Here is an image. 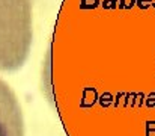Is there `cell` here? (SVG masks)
Listing matches in <instances>:
<instances>
[{
	"label": "cell",
	"mask_w": 155,
	"mask_h": 136,
	"mask_svg": "<svg viewBox=\"0 0 155 136\" xmlns=\"http://www.w3.org/2000/svg\"><path fill=\"white\" fill-rule=\"evenodd\" d=\"M32 2L0 0V71H17L32 47Z\"/></svg>",
	"instance_id": "cell-1"
},
{
	"label": "cell",
	"mask_w": 155,
	"mask_h": 136,
	"mask_svg": "<svg viewBox=\"0 0 155 136\" xmlns=\"http://www.w3.org/2000/svg\"><path fill=\"white\" fill-rule=\"evenodd\" d=\"M0 136H26L20 101L3 79H0Z\"/></svg>",
	"instance_id": "cell-2"
}]
</instances>
